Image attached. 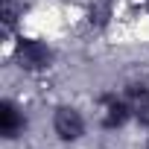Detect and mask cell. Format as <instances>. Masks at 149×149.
I'll return each instance as SVG.
<instances>
[{"label": "cell", "mask_w": 149, "mask_h": 149, "mask_svg": "<svg viewBox=\"0 0 149 149\" xmlns=\"http://www.w3.org/2000/svg\"><path fill=\"white\" fill-rule=\"evenodd\" d=\"M82 132H85V123H82L76 108H58L56 111V134L61 140H76V137H82Z\"/></svg>", "instance_id": "1"}, {"label": "cell", "mask_w": 149, "mask_h": 149, "mask_svg": "<svg viewBox=\"0 0 149 149\" xmlns=\"http://www.w3.org/2000/svg\"><path fill=\"white\" fill-rule=\"evenodd\" d=\"M18 61H21V67H26V70H41V67L50 64V50H47L41 41H24V44L18 47Z\"/></svg>", "instance_id": "2"}, {"label": "cell", "mask_w": 149, "mask_h": 149, "mask_svg": "<svg viewBox=\"0 0 149 149\" xmlns=\"http://www.w3.org/2000/svg\"><path fill=\"white\" fill-rule=\"evenodd\" d=\"M100 117H102V126L114 129V126H120V123L129 117V102H123V100H117V97H105Z\"/></svg>", "instance_id": "3"}, {"label": "cell", "mask_w": 149, "mask_h": 149, "mask_svg": "<svg viewBox=\"0 0 149 149\" xmlns=\"http://www.w3.org/2000/svg\"><path fill=\"white\" fill-rule=\"evenodd\" d=\"M129 111L140 120V123H149V91L143 88V85H134L132 91H129Z\"/></svg>", "instance_id": "4"}, {"label": "cell", "mask_w": 149, "mask_h": 149, "mask_svg": "<svg viewBox=\"0 0 149 149\" xmlns=\"http://www.w3.org/2000/svg\"><path fill=\"white\" fill-rule=\"evenodd\" d=\"M21 129H24V120H21L18 108L12 102H3L0 105V132H3L6 137H15Z\"/></svg>", "instance_id": "5"}]
</instances>
